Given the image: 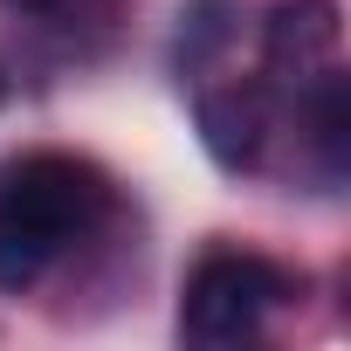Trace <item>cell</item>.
<instances>
[{"mask_svg": "<svg viewBox=\"0 0 351 351\" xmlns=\"http://www.w3.org/2000/svg\"><path fill=\"white\" fill-rule=\"evenodd\" d=\"M8 8H21V14H42V8H56V0H8Z\"/></svg>", "mask_w": 351, "mask_h": 351, "instance_id": "cell-3", "label": "cell"}, {"mask_svg": "<svg viewBox=\"0 0 351 351\" xmlns=\"http://www.w3.org/2000/svg\"><path fill=\"white\" fill-rule=\"evenodd\" d=\"M296 296H303V276L282 269L276 255H262V248H207L186 269V289H180V337L200 344V351L255 344L262 324Z\"/></svg>", "mask_w": 351, "mask_h": 351, "instance_id": "cell-2", "label": "cell"}, {"mask_svg": "<svg viewBox=\"0 0 351 351\" xmlns=\"http://www.w3.org/2000/svg\"><path fill=\"white\" fill-rule=\"evenodd\" d=\"M0 104H8V76H0Z\"/></svg>", "mask_w": 351, "mask_h": 351, "instance_id": "cell-4", "label": "cell"}, {"mask_svg": "<svg viewBox=\"0 0 351 351\" xmlns=\"http://www.w3.org/2000/svg\"><path fill=\"white\" fill-rule=\"evenodd\" d=\"M110 214V180L76 152H21L0 172V296H28Z\"/></svg>", "mask_w": 351, "mask_h": 351, "instance_id": "cell-1", "label": "cell"}]
</instances>
